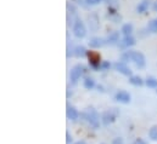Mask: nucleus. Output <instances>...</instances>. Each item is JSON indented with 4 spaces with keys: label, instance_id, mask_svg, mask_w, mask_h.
<instances>
[{
    "label": "nucleus",
    "instance_id": "nucleus-1",
    "mask_svg": "<svg viewBox=\"0 0 157 144\" xmlns=\"http://www.w3.org/2000/svg\"><path fill=\"white\" fill-rule=\"evenodd\" d=\"M129 61L134 62L135 66H136L138 68H140V69L144 68L145 64H146L145 56H144L141 52H139V51H127V52H124V53L122 55V62L127 63V62H129Z\"/></svg>",
    "mask_w": 157,
    "mask_h": 144
},
{
    "label": "nucleus",
    "instance_id": "nucleus-2",
    "mask_svg": "<svg viewBox=\"0 0 157 144\" xmlns=\"http://www.w3.org/2000/svg\"><path fill=\"white\" fill-rule=\"evenodd\" d=\"M83 116L85 121L93 127V128H99L100 127V115L94 108H86V110L83 113Z\"/></svg>",
    "mask_w": 157,
    "mask_h": 144
},
{
    "label": "nucleus",
    "instance_id": "nucleus-3",
    "mask_svg": "<svg viewBox=\"0 0 157 144\" xmlns=\"http://www.w3.org/2000/svg\"><path fill=\"white\" fill-rule=\"evenodd\" d=\"M72 31H73V35L76 38H78V39H83L84 36L86 35V28H85L84 23L79 20L78 17H76V20H75Z\"/></svg>",
    "mask_w": 157,
    "mask_h": 144
},
{
    "label": "nucleus",
    "instance_id": "nucleus-4",
    "mask_svg": "<svg viewBox=\"0 0 157 144\" xmlns=\"http://www.w3.org/2000/svg\"><path fill=\"white\" fill-rule=\"evenodd\" d=\"M88 27L90 29V32H98L100 28V18L98 16V13L91 12L90 15H88Z\"/></svg>",
    "mask_w": 157,
    "mask_h": 144
},
{
    "label": "nucleus",
    "instance_id": "nucleus-5",
    "mask_svg": "<svg viewBox=\"0 0 157 144\" xmlns=\"http://www.w3.org/2000/svg\"><path fill=\"white\" fill-rule=\"evenodd\" d=\"M117 115H118L117 110H113V109L107 110V111H105V113L101 115V121H102V124H104L105 126H109L110 124L115 122Z\"/></svg>",
    "mask_w": 157,
    "mask_h": 144
},
{
    "label": "nucleus",
    "instance_id": "nucleus-6",
    "mask_svg": "<svg viewBox=\"0 0 157 144\" xmlns=\"http://www.w3.org/2000/svg\"><path fill=\"white\" fill-rule=\"evenodd\" d=\"M84 73V67L82 64H76L72 69H71V73H70V80L72 84H76L80 79V76L83 75Z\"/></svg>",
    "mask_w": 157,
    "mask_h": 144
},
{
    "label": "nucleus",
    "instance_id": "nucleus-7",
    "mask_svg": "<svg viewBox=\"0 0 157 144\" xmlns=\"http://www.w3.org/2000/svg\"><path fill=\"white\" fill-rule=\"evenodd\" d=\"M88 57H89V64H90V67L94 70H99L100 69V66H101V58H100V56L98 53L89 52L88 53Z\"/></svg>",
    "mask_w": 157,
    "mask_h": 144
},
{
    "label": "nucleus",
    "instance_id": "nucleus-8",
    "mask_svg": "<svg viewBox=\"0 0 157 144\" xmlns=\"http://www.w3.org/2000/svg\"><path fill=\"white\" fill-rule=\"evenodd\" d=\"M113 67H115V69L119 72L121 74H123V75H127V76H132L133 74H132V70H130V68L127 66V63H124V62H116L115 64H113Z\"/></svg>",
    "mask_w": 157,
    "mask_h": 144
},
{
    "label": "nucleus",
    "instance_id": "nucleus-9",
    "mask_svg": "<svg viewBox=\"0 0 157 144\" xmlns=\"http://www.w3.org/2000/svg\"><path fill=\"white\" fill-rule=\"evenodd\" d=\"M130 98L132 97L127 91H118L115 96V99L119 103H123V104H128L130 102Z\"/></svg>",
    "mask_w": 157,
    "mask_h": 144
},
{
    "label": "nucleus",
    "instance_id": "nucleus-10",
    "mask_svg": "<svg viewBox=\"0 0 157 144\" xmlns=\"http://www.w3.org/2000/svg\"><path fill=\"white\" fill-rule=\"evenodd\" d=\"M105 44H107L106 39H102V38H98V36H94L89 40V46L91 49H99L101 46H104Z\"/></svg>",
    "mask_w": 157,
    "mask_h": 144
},
{
    "label": "nucleus",
    "instance_id": "nucleus-11",
    "mask_svg": "<svg viewBox=\"0 0 157 144\" xmlns=\"http://www.w3.org/2000/svg\"><path fill=\"white\" fill-rule=\"evenodd\" d=\"M66 115H67V119H68V120H71V121H77L79 117V111L75 108L73 106H67Z\"/></svg>",
    "mask_w": 157,
    "mask_h": 144
},
{
    "label": "nucleus",
    "instance_id": "nucleus-12",
    "mask_svg": "<svg viewBox=\"0 0 157 144\" xmlns=\"http://www.w3.org/2000/svg\"><path fill=\"white\" fill-rule=\"evenodd\" d=\"M135 39L133 36H123L119 41L118 45H121V47H130V46H134L135 45Z\"/></svg>",
    "mask_w": 157,
    "mask_h": 144
},
{
    "label": "nucleus",
    "instance_id": "nucleus-13",
    "mask_svg": "<svg viewBox=\"0 0 157 144\" xmlns=\"http://www.w3.org/2000/svg\"><path fill=\"white\" fill-rule=\"evenodd\" d=\"M88 53H89V51H86V49L84 46H82V45H78V46H76L73 49V55L76 57H78V58H83V57L88 56Z\"/></svg>",
    "mask_w": 157,
    "mask_h": 144
},
{
    "label": "nucleus",
    "instance_id": "nucleus-14",
    "mask_svg": "<svg viewBox=\"0 0 157 144\" xmlns=\"http://www.w3.org/2000/svg\"><path fill=\"white\" fill-rule=\"evenodd\" d=\"M106 41H107V44H111V45H113V44H119V41H121L119 32H112L110 35L107 36Z\"/></svg>",
    "mask_w": 157,
    "mask_h": 144
},
{
    "label": "nucleus",
    "instance_id": "nucleus-15",
    "mask_svg": "<svg viewBox=\"0 0 157 144\" xmlns=\"http://www.w3.org/2000/svg\"><path fill=\"white\" fill-rule=\"evenodd\" d=\"M149 6H150V0H143V1H140L139 5L136 6L138 13H144V12H146V10L149 9Z\"/></svg>",
    "mask_w": 157,
    "mask_h": 144
},
{
    "label": "nucleus",
    "instance_id": "nucleus-16",
    "mask_svg": "<svg viewBox=\"0 0 157 144\" xmlns=\"http://www.w3.org/2000/svg\"><path fill=\"white\" fill-rule=\"evenodd\" d=\"M133 29H134V27H133L132 23H125V24L122 26L121 33H122L124 36H130L132 35V33H133Z\"/></svg>",
    "mask_w": 157,
    "mask_h": 144
},
{
    "label": "nucleus",
    "instance_id": "nucleus-17",
    "mask_svg": "<svg viewBox=\"0 0 157 144\" xmlns=\"http://www.w3.org/2000/svg\"><path fill=\"white\" fill-rule=\"evenodd\" d=\"M129 82L134 86H141L144 84V80L139 75H132V76H129Z\"/></svg>",
    "mask_w": 157,
    "mask_h": 144
},
{
    "label": "nucleus",
    "instance_id": "nucleus-18",
    "mask_svg": "<svg viewBox=\"0 0 157 144\" xmlns=\"http://www.w3.org/2000/svg\"><path fill=\"white\" fill-rule=\"evenodd\" d=\"M83 86L86 90H93L95 87V80L93 77H85L84 81H83Z\"/></svg>",
    "mask_w": 157,
    "mask_h": 144
},
{
    "label": "nucleus",
    "instance_id": "nucleus-19",
    "mask_svg": "<svg viewBox=\"0 0 157 144\" xmlns=\"http://www.w3.org/2000/svg\"><path fill=\"white\" fill-rule=\"evenodd\" d=\"M145 84H146V86L150 87V88H157V79L156 77H154V76H149V77H146Z\"/></svg>",
    "mask_w": 157,
    "mask_h": 144
},
{
    "label": "nucleus",
    "instance_id": "nucleus-20",
    "mask_svg": "<svg viewBox=\"0 0 157 144\" xmlns=\"http://www.w3.org/2000/svg\"><path fill=\"white\" fill-rule=\"evenodd\" d=\"M147 29L151 32V33H157V18L155 20H151L147 24Z\"/></svg>",
    "mask_w": 157,
    "mask_h": 144
},
{
    "label": "nucleus",
    "instance_id": "nucleus-21",
    "mask_svg": "<svg viewBox=\"0 0 157 144\" xmlns=\"http://www.w3.org/2000/svg\"><path fill=\"white\" fill-rule=\"evenodd\" d=\"M149 137L152 139V141H157V125L152 126L149 131Z\"/></svg>",
    "mask_w": 157,
    "mask_h": 144
},
{
    "label": "nucleus",
    "instance_id": "nucleus-22",
    "mask_svg": "<svg viewBox=\"0 0 157 144\" xmlns=\"http://www.w3.org/2000/svg\"><path fill=\"white\" fill-rule=\"evenodd\" d=\"M67 10H68V15L71 13L72 16H76L77 15V9H76V6L73 5V4H67Z\"/></svg>",
    "mask_w": 157,
    "mask_h": 144
},
{
    "label": "nucleus",
    "instance_id": "nucleus-23",
    "mask_svg": "<svg viewBox=\"0 0 157 144\" xmlns=\"http://www.w3.org/2000/svg\"><path fill=\"white\" fill-rule=\"evenodd\" d=\"M111 68V63L107 62V61H102L101 62V66H100V70H109Z\"/></svg>",
    "mask_w": 157,
    "mask_h": 144
},
{
    "label": "nucleus",
    "instance_id": "nucleus-24",
    "mask_svg": "<svg viewBox=\"0 0 157 144\" xmlns=\"http://www.w3.org/2000/svg\"><path fill=\"white\" fill-rule=\"evenodd\" d=\"M102 0H85L84 2L88 5V6H94V5H98V4H100Z\"/></svg>",
    "mask_w": 157,
    "mask_h": 144
},
{
    "label": "nucleus",
    "instance_id": "nucleus-25",
    "mask_svg": "<svg viewBox=\"0 0 157 144\" xmlns=\"http://www.w3.org/2000/svg\"><path fill=\"white\" fill-rule=\"evenodd\" d=\"M111 7H116L117 6V4H118V0H105Z\"/></svg>",
    "mask_w": 157,
    "mask_h": 144
},
{
    "label": "nucleus",
    "instance_id": "nucleus-26",
    "mask_svg": "<svg viewBox=\"0 0 157 144\" xmlns=\"http://www.w3.org/2000/svg\"><path fill=\"white\" fill-rule=\"evenodd\" d=\"M112 144H123V139L122 138H115L113 141H112Z\"/></svg>",
    "mask_w": 157,
    "mask_h": 144
},
{
    "label": "nucleus",
    "instance_id": "nucleus-27",
    "mask_svg": "<svg viewBox=\"0 0 157 144\" xmlns=\"http://www.w3.org/2000/svg\"><path fill=\"white\" fill-rule=\"evenodd\" d=\"M66 142H67V144H70L71 142H72V137H71V135H70V132H66Z\"/></svg>",
    "mask_w": 157,
    "mask_h": 144
},
{
    "label": "nucleus",
    "instance_id": "nucleus-28",
    "mask_svg": "<svg viewBox=\"0 0 157 144\" xmlns=\"http://www.w3.org/2000/svg\"><path fill=\"white\" fill-rule=\"evenodd\" d=\"M133 144H146V142H145V141H143L141 138H138V139H136Z\"/></svg>",
    "mask_w": 157,
    "mask_h": 144
},
{
    "label": "nucleus",
    "instance_id": "nucleus-29",
    "mask_svg": "<svg viewBox=\"0 0 157 144\" xmlns=\"http://www.w3.org/2000/svg\"><path fill=\"white\" fill-rule=\"evenodd\" d=\"M152 9H154V10H155V11L157 12V0L155 1V2H154V5H152Z\"/></svg>",
    "mask_w": 157,
    "mask_h": 144
},
{
    "label": "nucleus",
    "instance_id": "nucleus-30",
    "mask_svg": "<svg viewBox=\"0 0 157 144\" xmlns=\"http://www.w3.org/2000/svg\"><path fill=\"white\" fill-rule=\"evenodd\" d=\"M75 144H86V143H85L84 141H78V142H76Z\"/></svg>",
    "mask_w": 157,
    "mask_h": 144
}]
</instances>
